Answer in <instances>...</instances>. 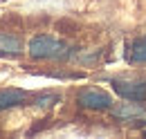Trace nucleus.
Wrapping results in <instances>:
<instances>
[{"instance_id": "nucleus-6", "label": "nucleus", "mask_w": 146, "mask_h": 139, "mask_svg": "<svg viewBox=\"0 0 146 139\" xmlns=\"http://www.w3.org/2000/svg\"><path fill=\"white\" fill-rule=\"evenodd\" d=\"M144 112V108L142 105H135V101L130 105H119V108H115L112 110V115L117 117V119H121V121H126V119H135L137 115H142Z\"/></svg>"}, {"instance_id": "nucleus-1", "label": "nucleus", "mask_w": 146, "mask_h": 139, "mask_svg": "<svg viewBox=\"0 0 146 139\" xmlns=\"http://www.w3.org/2000/svg\"><path fill=\"white\" fill-rule=\"evenodd\" d=\"M27 50H29V56L36 58V61H58V58H65L70 54L61 40H56L52 36H45V34L34 36L29 40Z\"/></svg>"}, {"instance_id": "nucleus-2", "label": "nucleus", "mask_w": 146, "mask_h": 139, "mask_svg": "<svg viewBox=\"0 0 146 139\" xmlns=\"http://www.w3.org/2000/svg\"><path fill=\"white\" fill-rule=\"evenodd\" d=\"M112 90L128 101L146 103V76H119L112 79Z\"/></svg>"}, {"instance_id": "nucleus-4", "label": "nucleus", "mask_w": 146, "mask_h": 139, "mask_svg": "<svg viewBox=\"0 0 146 139\" xmlns=\"http://www.w3.org/2000/svg\"><path fill=\"white\" fill-rule=\"evenodd\" d=\"M25 101H27V92H23L18 87H5V90H0V112L9 110V108H16V105H23Z\"/></svg>"}, {"instance_id": "nucleus-7", "label": "nucleus", "mask_w": 146, "mask_h": 139, "mask_svg": "<svg viewBox=\"0 0 146 139\" xmlns=\"http://www.w3.org/2000/svg\"><path fill=\"white\" fill-rule=\"evenodd\" d=\"M0 50L7 54H20L23 52V45L16 36L11 34H0Z\"/></svg>"}, {"instance_id": "nucleus-5", "label": "nucleus", "mask_w": 146, "mask_h": 139, "mask_svg": "<svg viewBox=\"0 0 146 139\" xmlns=\"http://www.w3.org/2000/svg\"><path fill=\"white\" fill-rule=\"evenodd\" d=\"M130 63H146V36L135 38L130 43V52H128Z\"/></svg>"}, {"instance_id": "nucleus-3", "label": "nucleus", "mask_w": 146, "mask_h": 139, "mask_svg": "<svg viewBox=\"0 0 146 139\" xmlns=\"http://www.w3.org/2000/svg\"><path fill=\"white\" fill-rule=\"evenodd\" d=\"M76 101L81 108H88V110H110L112 108V99H110L108 92L104 90H97V87H88V90H81Z\"/></svg>"}, {"instance_id": "nucleus-8", "label": "nucleus", "mask_w": 146, "mask_h": 139, "mask_svg": "<svg viewBox=\"0 0 146 139\" xmlns=\"http://www.w3.org/2000/svg\"><path fill=\"white\" fill-rule=\"evenodd\" d=\"M56 101H58V94H45V97H38L36 99V105L38 108H50Z\"/></svg>"}]
</instances>
